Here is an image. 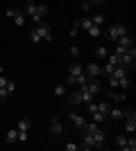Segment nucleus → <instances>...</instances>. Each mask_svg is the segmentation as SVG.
I'll return each mask as SVG.
<instances>
[{
    "mask_svg": "<svg viewBox=\"0 0 136 151\" xmlns=\"http://www.w3.org/2000/svg\"><path fill=\"white\" fill-rule=\"evenodd\" d=\"M118 54V52H116ZM118 61H120V65L123 68H134V63H136V47H129V50H125V52H120L118 54Z\"/></svg>",
    "mask_w": 136,
    "mask_h": 151,
    "instance_id": "5",
    "label": "nucleus"
},
{
    "mask_svg": "<svg viewBox=\"0 0 136 151\" xmlns=\"http://www.w3.org/2000/svg\"><path fill=\"white\" fill-rule=\"evenodd\" d=\"M107 117H111L113 122H118V120H123V117H125V111H120V108H111Z\"/></svg>",
    "mask_w": 136,
    "mask_h": 151,
    "instance_id": "16",
    "label": "nucleus"
},
{
    "mask_svg": "<svg viewBox=\"0 0 136 151\" xmlns=\"http://www.w3.org/2000/svg\"><path fill=\"white\" fill-rule=\"evenodd\" d=\"M84 72H86L89 77H100V75H102V65H100L97 61H91L89 65L84 68Z\"/></svg>",
    "mask_w": 136,
    "mask_h": 151,
    "instance_id": "9",
    "label": "nucleus"
},
{
    "mask_svg": "<svg viewBox=\"0 0 136 151\" xmlns=\"http://www.w3.org/2000/svg\"><path fill=\"white\" fill-rule=\"evenodd\" d=\"M89 81V75L84 72V68L79 65V63H73L71 68H68V83L73 86H84Z\"/></svg>",
    "mask_w": 136,
    "mask_h": 151,
    "instance_id": "3",
    "label": "nucleus"
},
{
    "mask_svg": "<svg viewBox=\"0 0 136 151\" xmlns=\"http://www.w3.org/2000/svg\"><path fill=\"white\" fill-rule=\"evenodd\" d=\"M86 32H89V36H102V27L100 25H91Z\"/></svg>",
    "mask_w": 136,
    "mask_h": 151,
    "instance_id": "24",
    "label": "nucleus"
},
{
    "mask_svg": "<svg viewBox=\"0 0 136 151\" xmlns=\"http://www.w3.org/2000/svg\"><path fill=\"white\" fill-rule=\"evenodd\" d=\"M86 2H89V5H95V0H86Z\"/></svg>",
    "mask_w": 136,
    "mask_h": 151,
    "instance_id": "35",
    "label": "nucleus"
},
{
    "mask_svg": "<svg viewBox=\"0 0 136 151\" xmlns=\"http://www.w3.org/2000/svg\"><path fill=\"white\" fill-rule=\"evenodd\" d=\"M91 135H93V142H95V149H102V147H104V140H107L104 131L100 129V126H97V129H95L93 133H91Z\"/></svg>",
    "mask_w": 136,
    "mask_h": 151,
    "instance_id": "10",
    "label": "nucleus"
},
{
    "mask_svg": "<svg viewBox=\"0 0 136 151\" xmlns=\"http://www.w3.org/2000/svg\"><path fill=\"white\" fill-rule=\"evenodd\" d=\"M79 9H82V12H89V9H91V5H89V2H86V0H84V2H82V7H79Z\"/></svg>",
    "mask_w": 136,
    "mask_h": 151,
    "instance_id": "34",
    "label": "nucleus"
},
{
    "mask_svg": "<svg viewBox=\"0 0 136 151\" xmlns=\"http://www.w3.org/2000/svg\"><path fill=\"white\" fill-rule=\"evenodd\" d=\"M18 131V129H16ZM30 140V133H18V142H27Z\"/></svg>",
    "mask_w": 136,
    "mask_h": 151,
    "instance_id": "30",
    "label": "nucleus"
},
{
    "mask_svg": "<svg viewBox=\"0 0 136 151\" xmlns=\"http://www.w3.org/2000/svg\"><path fill=\"white\" fill-rule=\"evenodd\" d=\"M136 149V138L134 133H129V138H127V151H134Z\"/></svg>",
    "mask_w": 136,
    "mask_h": 151,
    "instance_id": "28",
    "label": "nucleus"
},
{
    "mask_svg": "<svg viewBox=\"0 0 136 151\" xmlns=\"http://www.w3.org/2000/svg\"><path fill=\"white\" fill-rule=\"evenodd\" d=\"M79 149V145H75V142H68L66 145V151H77Z\"/></svg>",
    "mask_w": 136,
    "mask_h": 151,
    "instance_id": "32",
    "label": "nucleus"
},
{
    "mask_svg": "<svg viewBox=\"0 0 136 151\" xmlns=\"http://www.w3.org/2000/svg\"><path fill=\"white\" fill-rule=\"evenodd\" d=\"M125 131L127 133H134L136 131V113L134 111H125Z\"/></svg>",
    "mask_w": 136,
    "mask_h": 151,
    "instance_id": "8",
    "label": "nucleus"
},
{
    "mask_svg": "<svg viewBox=\"0 0 136 151\" xmlns=\"http://www.w3.org/2000/svg\"><path fill=\"white\" fill-rule=\"evenodd\" d=\"M52 29L50 25L45 23V20H41V23H36V25L32 27V32H30V41L32 43H39V41H52Z\"/></svg>",
    "mask_w": 136,
    "mask_h": 151,
    "instance_id": "2",
    "label": "nucleus"
},
{
    "mask_svg": "<svg viewBox=\"0 0 136 151\" xmlns=\"http://www.w3.org/2000/svg\"><path fill=\"white\" fill-rule=\"evenodd\" d=\"M91 20H93V25H100V27H102V23H104V16H102V14H95V16H93Z\"/></svg>",
    "mask_w": 136,
    "mask_h": 151,
    "instance_id": "29",
    "label": "nucleus"
},
{
    "mask_svg": "<svg viewBox=\"0 0 136 151\" xmlns=\"http://www.w3.org/2000/svg\"><path fill=\"white\" fill-rule=\"evenodd\" d=\"M68 99H71V104H82V93H79V90H73V93L68 95Z\"/></svg>",
    "mask_w": 136,
    "mask_h": 151,
    "instance_id": "22",
    "label": "nucleus"
},
{
    "mask_svg": "<svg viewBox=\"0 0 136 151\" xmlns=\"http://www.w3.org/2000/svg\"><path fill=\"white\" fill-rule=\"evenodd\" d=\"M16 129H18V133H30V129H32V122L27 120V117H23V120L16 124Z\"/></svg>",
    "mask_w": 136,
    "mask_h": 151,
    "instance_id": "14",
    "label": "nucleus"
},
{
    "mask_svg": "<svg viewBox=\"0 0 136 151\" xmlns=\"http://www.w3.org/2000/svg\"><path fill=\"white\" fill-rule=\"evenodd\" d=\"M14 88H16V83H14L12 79H9V81H7V86H5V88H0V99H7V97H12Z\"/></svg>",
    "mask_w": 136,
    "mask_h": 151,
    "instance_id": "12",
    "label": "nucleus"
},
{
    "mask_svg": "<svg viewBox=\"0 0 136 151\" xmlns=\"http://www.w3.org/2000/svg\"><path fill=\"white\" fill-rule=\"evenodd\" d=\"M25 16H27V18H32V23L36 25V23H41V20L48 16V7L34 2V0H27V2H25Z\"/></svg>",
    "mask_w": 136,
    "mask_h": 151,
    "instance_id": "1",
    "label": "nucleus"
},
{
    "mask_svg": "<svg viewBox=\"0 0 136 151\" xmlns=\"http://www.w3.org/2000/svg\"><path fill=\"white\" fill-rule=\"evenodd\" d=\"M7 16H9V18H14V23H16V25L18 27H23V23H25V16H23V12H18V9H7Z\"/></svg>",
    "mask_w": 136,
    "mask_h": 151,
    "instance_id": "11",
    "label": "nucleus"
},
{
    "mask_svg": "<svg viewBox=\"0 0 136 151\" xmlns=\"http://www.w3.org/2000/svg\"><path fill=\"white\" fill-rule=\"evenodd\" d=\"M79 93H82V104L93 101V93H89V90H86V86H79Z\"/></svg>",
    "mask_w": 136,
    "mask_h": 151,
    "instance_id": "18",
    "label": "nucleus"
},
{
    "mask_svg": "<svg viewBox=\"0 0 136 151\" xmlns=\"http://www.w3.org/2000/svg\"><path fill=\"white\" fill-rule=\"evenodd\" d=\"M125 34H129V29L123 25V23H113L111 27H107V32H104V36H107V41H111V43H116L120 36H125Z\"/></svg>",
    "mask_w": 136,
    "mask_h": 151,
    "instance_id": "4",
    "label": "nucleus"
},
{
    "mask_svg": "<svg viewBox=\"0 0 136 151\" xmlns=\"http://www.w3.org/2000/svg\"><path fill=\"white\" fill-rule=\"evenodd\" d=\"M113 142H116V147H118V149L127 151V135H118V138L113 140Z\"/></svg>",
    "mask_w": 136,
    "mask_h": 151,
    "instance_id": "19",
    "label": "nucleus"
},
{
    "mask_svg": "<svg viewBox=\"0 0 136 151\" xmlns=\"http://www.w3.org/2000/svg\"><path fill=\"white\" fill-rule=\"evenodd\" d=\"M107 57H109V50H107L104 45H100L95 50V59H107Z\"/></svg>",
    "mask_w": 136,
    "mask_h": 151,
    "instance_id": "25",
    "label": "nucleus"
},
{
    "mask_svg": "<svg viewBox=\"0 0 136 151\" xmlns=\"http://www.w3.org/2000/svg\"><path fill=\"white\" fill-rule=\"evenodd\" d=\"M75 25H77V27H82V29H89V27L93 25V20H91V18H82L79 23H75Z\"/></svg>",
    "mask_w": 136,
    "mask_h": 151,
    "instance_id": "27",
    "label": "nucleus"
},
{
    "mask_svg": "<svg viewBox=\"0 0 136 151\" xmlns=\"http://www.w3.org/2000/svg\"><path fill=\"white\" fill-rule=\"evenodd\" d=\"M71 120H73V124L77 126V129H84V124H86V120L82 115H77V113H71Z\"/></svg>",
    "mask_w": 136,
    "mask_h": 151,
    "instance_id": "17",
    "label": "nucleus"
},
{
    "mask_svg": "<svg viewBox=\"0 0 136 151\" xmlns=\"http://www.w3.org/2000/svg\"><path fill=\"white\" fill-rule=\"evenodd\" d=\"M116 43H118V45H116V52L120 54V52H125V50H129V47H134V38H132L129 34H125V36L118 38Z\"/></svg>",
    "mask_w": 136,
    "mask_h": 151,
    "instance_id": "7",
    "label": "nucleus"
},
{
    "mask_svg": "<svg viewBox=\"0 0 136 151\" xmlns=\"http://www.w3.org/2000/svg\"><path fill=\"white\" fill-rule=\"evenodd\" d=\"M7 142H9V145L18 142V131H16V129H9V131H7Z\"/></svg>",
    "mask_w": 136,
    "mask_h": 151,
    "instance_id": "20",
    "label": "nucleus"
},
{
    "mask_svg": "<svg viewBox=\"0 0 136 151\" xmlns=\"http://www.w3.org/2000/svg\"><path fill=\"white\" fill-rule=\"evenodd\" d=\"M86 113L91 115V120L95 122V124H102V122L107 120V115H104V113H100V111L95 108V104H93V101H89V104H86Z\"/></svg>",
    "mask_w": 136,
    "mask_h": 151,
    "instance_id": "6",
    "label": "nucleus"
},
{
    "mask_svg": "<svg viewBox=\"0 0 136 151\" xmlns=\"http://www.w3.org/2000/svg\"><path fill=\"white\" fill-rule=\"evenodd\" d=\"M52 93L57 95V97H64V95H66V86H64V83H57V86H55V90H52Z\"/></svg>",
    "mask_w": 136,
    "mask_h": 151,
    "instance_id": "26",
    "label": "nucleus"
},
{
    "mask_svg": "<svg viewBox=\"0 0 136 151\" xmlns=\"http://www.w3.org/2000/svg\"><path fill=\"white\" fill-rule=\"evenodd\" d=\"M50 133H52V135H61V133H64L59 117H52V120H50Z\"/></svg>",
    "mask_w": 136,
    "mask_h": 151,
    "instance_id": "13",
    "label": "nucleus"
},
{
    "mask_svg": "<svg viewBox=\"0 0 136 151\" xmlns=\"http://www.w3.org/2000/svg\"><path fill=\"white\" fill-rule=\"evenodd\" d=\"M100 2H107V0H95V5H100Z\"/></svg>",
    "mask_w": 136,
    "mask_h": 151,
    "instance_id": "36",
    "label": "nucleus"
},
{
    "mask_svg": "<svg viewBox=\"0 0 136 151\" xmlns=\"http://www.w3.org/2000/svg\"><path fill=\"white\" fill-rule=\"evenodd\" d=\"M0 75H2V65H0Z\"/></svg>",
    "mask_w": 136,
    "mask_h": 151,
    "instance_id": "37",
    "label": "nucleus"
},
{
    "mask_svg": "<svg viewBox=\"0 0 136 151\" xmlns=\"http://www.w3.org/2000/svg\"><path fill=\"white\" fill-rule=\"evenodd\" d=\"M111 97H113L116 101H125V95L123 93H116V95H113V90H111Z\"/></svg>",
    "mask_w": 136,
    "mask_h": 151,
    "instance_id": "31",
    "label": "nucleus"
},
{
    "mask_svg": "<svg viewBox=\"0 0 136 151\" xmlns=\"http://www.w3.org/2000/svg\"><path fill=\"white\" fill-rule=\"evenodd\" d=\"M82 149H93V147H95V142H93V135H91V133H84V138H82Z\"/></svg>",
    "mask_w": 136,
    "mask_h": 151,
    "instance_id": "15",
    "label": "nucleus"
},
{
    "mask_svg": "<svg viewBox=\"0 0 136 151\" xmlns=\"http://www.w3.org/2000/svg\"><path fill=\"white\" fill-rule=\"evenodd\" d=\"M129 86H132V79H129V77H120V79H118V86H116V88H123V90H127Z\"/></svg>",
    "mask_w": 136,
    "mask_h": 151,
    "instance_id": "21",
    "label": "nucleus"
},
{
    "mask_svg": "<svg viewBox=\"0 0 136 151\" xmlns=\"http://www.w3.org/2000/svg\"><path fill=\"white\" fill-rule=\"evenodd\" d=\"M71 57H75V59L79 57V47H77V45H73V47H71Z\"/></svg>",
    "mask_w": 136,
    "mask_h": 151,
    "instance_id": "33",
    "label": "nucleus"
},
{
    "mask_svg": "<svg viewBox=\"0 0 136 151\" xmlns=\"http://www.w3.org/2000/svg\"><path fill=\"white\" fill-rule=\"evenodd\" d=\"M95 108L100 111V113L109 115V111H111V104H109V101H102V104H95Z\"/></svg>",
    "mask_w": 136,
    "mask_h": 151,
    "instance_id": "23",
    "label": "nucleus"
}]
</instances>
